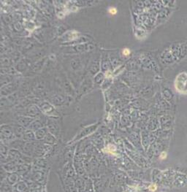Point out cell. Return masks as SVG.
<instances>
[{"instance_id": "6da1fadb", "label": "cell", "mask_w": 187, "mask_h": 192, "mask_svg": "<svg viewBox=\"0 0 187 192\" xmlns=\"http://www.w3.org/2000/svg\"><path fill=\"white\" fill-rule=\"evenodd\" d=\"M108 12H109V13L111 14V15H116V14L117 13V10H116L115 7H111V8H109Z\"/></svg>"}, {"instance_id": "7a4b0ae2", "label": "cell", "mask_w": 187, "mask_h": 192, "mask_svg": "<svg viewBox=\"0 0 187 192\" xmlns=\"http://www.w3.org/2000/svg\"><path fill=\"white\" fill-rule=\"evenodd\" d=\"M130 54V50L128 49V48H124V49L123 50V55L124 56H129V55Z\"/></svg>"}, {"instance_id": "3957f363", "label": "cell", "mask_w": 187, "mask_h": 192, "mask_svg": "<svg viewBox=\"0 0 187 192\" xmlns=\"http://www.w3.org/2000/svg\"><path fill=\"white\" fill-rule=\"evenodd\" d=\"M157 188L156 185L155 184H152V185H150V190L151 191H155Z\"/></svg>"}, {"instance_id": "277c9868", "label": "cell", "mask_w": 187, "mask_h": 192, "mask_svg": "<svg viewBox=\"0 0 187 192\" xmlns=\"http://www.w3.org/2000/svg\"><path fill=\"white\" fill-rule=\"evenodd\" d=\"M166 156H167L166 153H162V155H161V159H165Z\"/></svg>"}]
</instances>
